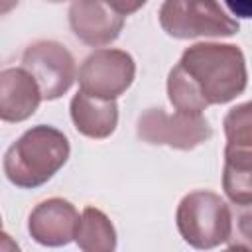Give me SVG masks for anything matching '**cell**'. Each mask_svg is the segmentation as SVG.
I'll return each instance as SVG.
<instances>
[{
  "label": "cell",
  "mask_w": 252,
  "mask_h": 252,
  "mask_svg": "<svg viewBox=\"0 0 252 252\" xmlns=\"http://www.w3.org/2000/svg\"><path fill=\"white\" fill-rule=\"evenodd\" d=\"M248 71L244 53L230 43H195L169 71L167 94L175 110L203 112L244 93Z\"/></svg>",
  "instance_id": "6da1fadb"
},
{
  "label": "cell",
  "mask_w": 252,
  "mask_h": 252,
  "mask_svg": "<svg viewBox=\"0 0 252 252\" xmlns=\"http://www.w3.org/2000/svg\"><path fill=\"white\" fill-rule=\"evenodd\" d=\"M69 140L53 126H33L24 132L4 156V173L10 183L32 189L49 181L69 158Z\"/></svg>",
  "instance_id": "7a4b0ae2"
},
{
  "label": "cell",
  "mask_w": 252,
  "mask_h": 252,
  "mask_svg": "<svg viewBox=\"0 0 252 252\" xmlns=\"http://www.w3.org/2000/svg\"><path fill=\"white\" fill-rule=\"evenodd\" d=\"M175 222L183 240L193 248H215L230 236L232 211L213 191H191L181 199Z\"/></svg>",
  "instance_id": "3957f363"
},
{
  "label": "cell",
  "mask_w": 252,
  "mask_h": 252,
  "mask_svg": "<svg viewBox=\"0 0 252 252\" xmlns=\"http://www.w3.org/2000/svg\"><path fill=\"white\" fill-rule=\"evenodd\" d=\"M158 16L163 32L177 39L228 37L240 30L217 0H165Z\"/></svg>",
  "instance_id": "277c9868"
},
{
  "label": "cell",
  "mask_w": 252,
  "mask_h": 252,
  "mask_svg": "<svg viewBox=\"0 0 252 252\" xmlns=\"http://www.w3.org/2000/svg\"><path fill=\"white\" fill-rule=\"evenodd\" d=\"M213 130L203 112L167 114L163 108H148L138 118V138L152 146H169L175 150H193L211 138Z\"/></svg>",
  "instance_id": "5b68a950"
},
{
  "label": "cell",
  "mask_w": 252,
  "mask_h": 252,
  "mask_svg": "<svg viewBox=\"0 0 252 252\" xmlns=\"http://www.w3.org/2000/svg\"><path fill=\"white\" fill-rule=\"evenodd\" d=\"M22 67L37 81L41 96L55 100L63 96L77 79V67L71 51L51 39H41L26 47Z\"/></svg>",
  "instance_id": "8992f818"
},
{
  "label": "cell",
  "mask_w": 252,
  "mask_h": 252,
  "mask_svg": "<svg viewBox=\"0 0 252 252\" xmlns=\"http://www.w3.org/2000/svg\"><path fill=\"white\" fill-rule=\"evenodd\" d=\"M136 75V63L130 53L122 49H96L79 69V85L83 91L116 98L132 85Z\"/></svg>",
  "instance_id": "52a82bcc"
},
{
  "label": "cell",
  "mask_w": 252,
  "mask_h": 252,
  "mask_svg": "<svg viewBox=\"0 0 252 252\" xmlns=\"http://www.w3.org/2000/svg\"><path fill=\"white\" fill-rule=\"evenodd\" d=\"M69 24L73 33L91 47L112 43L122 28L124 16L106 0H73L69 8Z\"/></svg>",
  "instance_id": "ba28073f"
},
{
  "label": "cell",
  "mask_w": 252,
  "mask_h": 252,
  "mask_svg": "<svg viewBox=\"0 0 252 252\" xmlns=\"http://www.w3.org/2000/svg\"><path fill=\"white\" fill-rule=\"evenodd\" d=\"M81 224L77 209L61 197L41 201L30 215L28 230L43 246H65L75 240Z\"/></svg>",
  "instance_id": "9c48e42d"
},
{
  "label": "cell",
  "mask_w": 252,
  "mask_h": 252,
  "mask_svg": "<svg viewBox=\"0 0 252 252\" xmlns=\"http://www.w3.org/2000/svg\"><path fill=\"white\" fill-rule=\"evenodd\" d=\"M41 91L32 73L24 67H8L0 73V118L4 122H22L30 118L39 102Z\"/></svg>",
  "instance_id": "30bf717a"
},
{
  "label": "cell",
  "mask_w": 252,
  "mask_h": 252,
  "mask_svg": "<svg viewBox=\"0 0 252 252\" xmlns=\"http://www.w3.org/2000/svg\"><path fill=\"white\" fill-rule=\"evenodd\" d=\"M71 118L83 136L102 140L116 130L118 106L114 98H102L81 89L71 100Z\"/></svg>",
  "instance_id": "8fae6325"
},
{
  "label": "cell",
  "mask_w": 252,
  "mask_h": 252,
  "mask_svg": "<svg viewBox=\"0 0 252 252\" xmlns=\"http://www.w3.org/2000/svg\"><path fill=\"white\" fill-rule=\"evenodd\" d=\"M75 240L85 252H112L116 248V230L100 209L87 207L81 215Z\"/></svg>",
  "instance_id": "7c38bea8"
},
{
  "label": "cell",
  "mask_w": 252,
  "mask_h": 252,
  "mask_svg": "<svg viewBox=\"0 0 252 252\" xmlns=\"http://www.w3.org/2000/svg\"><path fill=\"white\" fill-rule=\"evenodd\" d=\"M222 189L234 205L252 203V156L224 154Z\"/></svg>",
  "instance_id": "4fadbf2b"
},
{
  "label": "cell",
  "mask_w": 252,
  "mask_h": 252,
  "mask_svg": "<svg viewBox=\"0 0 252 252\" xmlns=\"http://www.w3.org/2000/svg\"><path fill=\"white\" fill-rule=\"evenodd\" d=\"M226 148L224 154L252 156V100L230 108L222 120Z\"/></svg>",
  "instance_id": "5bb4252c"
},
{
  "label": "cell",
  "mask_w": 252,
  "mask_h": 252,
  "mask_svg": "<svg viewBox=\"0 0 252 252\" xmlns=\"http://www.w3.org/2000/svg\"><path fill=\"white\" fill-rule=\"evenodd\" d=\"M226 246L232 250H252V203L234 207L232 230L226 240Z\"/></svg>",
  "instance_id": "9a60e30c"
},
{
  "label": "cell",
  "mask_w": 252,
  "mask_h": 252,
  "mask_svg": "<svg viewBox=\"0 0 252 252\" xmlns=\"http://www.w3.org/2000/svg\"><path fill=\"white\" fill-rule=\"evenodd\" d=\"M118 14H122V16H128V14H132V12H136V10H140L148 0H106Z\"/></svg>",
  "instance_id": "2e32d148"
},
{
  "label": "cell",
  "mask_w": 252,
  "mask_h": 252,
  "mask_svg": "<svg viewBox=\"0 0 252 252\" xmlns=\"http://www.w3.org/2000/svg\"><path fill=\"white\" fill-rule=\"evenodd\" d=\"M232 16L236 18H252V0H224Z\"/></svg>",
  "instance_id": "e0dca14e"
},
{
  "label": "cell",
  "mask_w": 252,
  "mask_h": 252,
  "mask_svg": "<svg viewBox=\"0 0 252 252\" xmlns=\"http://www.w3.org/2000/svg\"><path fill=\"white\" fill-rule=\"evenodd\" d=\"M14 4H18V0H2V12L6 14Z\"/></svg>",
  "instance_id": "ac0fdd59"
},
{
  "label": "cell",
  "mask_w": 252,
  "mask_h": 252,
  "mask_svg": "<svg viewBox=\"0 0 252 252\" xmlns=\"http://www.w3.org/2000/svg\"><path fill=\"white\" fill-rule=\"evenodd\" d=\"M47 2H63V0H47Z\"/></svg>",
  "instance_id": "d6986e66"
}]
</instances>
